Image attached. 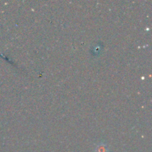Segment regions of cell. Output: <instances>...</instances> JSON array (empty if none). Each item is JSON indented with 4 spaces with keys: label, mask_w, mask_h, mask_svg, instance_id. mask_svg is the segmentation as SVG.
Segmentation results:
<instances>
[{
    "label": "cell",
    "mask_w": 152,
    "mask_h": 152,
    "mask_svg": "<svg viewBox=\"0 0 152 152\" xmlns=\"http://www.w3.org/2000/svg\"><path fill=\"white\" fill-rule=\"evenodd\" d=\"M95 152H108V148L106 144L99 143L95 148Z\"/></svg>",
    "instance_id": "6da1fadb"
}]
</instances>
